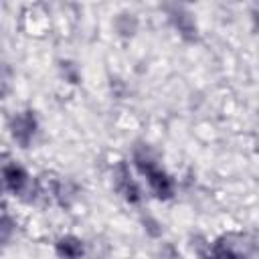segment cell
<instances>
[{"instance_id":"obj_1","label":"cell","mask_w":259,"mask_h":259,"mask_svg":"<svg viewBox=\"0 0 259 259\" xmlns=\"http://www.w3.org/2000/svg\"><path fill=\"white\" fill-rule=\"evenodd\" d=\"M2 180H4V184H6L8 190L20 192L24 188V184H26V174H24V170L20 166L10 164V166H6L2 170Z\"/></svg>"},{"instance_id":"obj_2","label":"cell","mask_w":259,"mask_h":259,"mask_svg":"<svg viewBox=\"0 0 259 259\" xmlns=\"http://www.w3.org/2000/svg\"><path fill=\"white\" fill-rule=\"evenodd\" d=\"M34 134V119L30 115H18L14 119V138L22 144H26Z\"/></svg>"},{"instance_id":"obj_3","label":"cell","mask_w":259,"mask_h":259,"mask_svg":"<svg viewBox=\"0 0 259 259\" xmlns=\"http://www.w3.org/2000/svg\"><path fill=\"white\" fill-rule=\"evenodd\" d=\"M59 251H61L63 257H67V259H75V257L81 253V243H79L77 239L67 237V239H63V241L59 243Z\"/></svg>"},{"instance_id":"obj_4","label":"cell","mask_w":259,"mask_h":259,"mask_svg":"<svg viewBox=\"0 0 259 259\" xmlns=\"http://www.w3.org/2000/svg\"><path fill=\"white\" fill-rule=\"evenodd\" d=\"M12 233V223L6 217H0V241H6Z\"/></svg>"}]
</instances>
